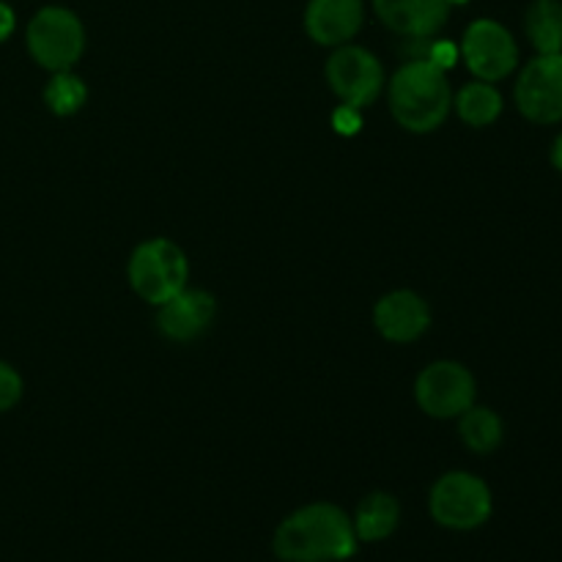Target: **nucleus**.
I'll return each mask as SVG.
<instances>
[{
  "label": "nucleus",
  "instance_id": "1",
  "mask_svg": "<svg viewBox=\"0 0 562 562\" xmlns=\"http://www.w3.org/2000/svg\"><path fill=\"white\" fill-rule=\"evenodd\" d=\"M351 516L340 505L311 503L285 516L272 536L280 562H346L357 554Z\"/></svg>",
  "mask_w": 562,
  "mask_h": 562
},
{
  "label": "nucleus",
  "instance_id": "2",
  "mask_svg": "<svg viewBox=\"0 0 562 562\" xmlns=\"http://www.w3.org/2000/svg\"><path fill=\"white\" fill-rule=\"evenodd\" d=\"M453 110L448 71L431 60H406L390 80V113L412 135L437 132Z\"/></svg>",
  "mask_w": 562,
  "mask_h": 562
},
{
  "label": "nucleus",
  "instance_id": "3",
  "mask_svg": "<svg viewBox=\"0 0 562 562\" xmlns=\"http://www.w3.org/2000/svg\"><path fill=\"white\" fill-rule=\"evenodd\" d=\"M126 278L143 302L159 307L187 289L190 261L176 241L148 239L132 250Z\"/></svg>",
  "mask_w": 562,
  "mask_h": 562
},
{
  "label": "nucleus",
  "instance_id": "4",
  "mask_svg": "<svg viewBox=\"0 0 562 562\" xmlns=\"http://www.w3.org/2000/svg\"><path fill=\"white\" fill-rule=\"evenodd\" d=\"M428 514L439 527L453 532H472L494 514L492 488L472 472H445L428 494Z\"/></svg>",
  "mask_w": 562,
  "mask_h": 562
},
{
  "label": "nucleus",
  "instance_id": "5",
  "mask_svg": "<svg viewBox=\"0 0 562 562\" xmlns=\"http://www.w3.org/2000/svg\"><path fill=\"white\" fill-rule=\"evenodd\" d=\"M31 58L47 71H69L86 53V25L66 5H44L25 27Z\"/></svg>",
  "mask_w": 562,
  "mask_h": 562
},
{
  "label": "nucleus",
  "instance_id": "6",
  "mask_svg": "<svg viewBox=\"0 0 562 562\" xmlns=\"http://www.w3.org/2000/svg\"><path fill=\"white\" fill-rule=\"evenodd\" d=\"M477 398V382L467 366L456 360H437L420 371L415 382V401L434 420H456Z\"/></svg>",
  "mask_w": 562,
  "mask_h": 562
},
{
  "label": "nucleus",
  "instance_id": "7",
  "mask_svg": "<svg viewBox=\"0 0 562 562\" xmlns=\"http://www.w3.org/2000/svg\"><path fill=\"white\" fill-rule=\"evenodd\" d=\"M324 77L329 82V91L340 99V104L366 110L382 97L384 91V69L376 55L357 44L335 47L327 58Z\"/></svg>",
  "mask_w": 562,
  "mask_h": 562
},
{
  "label": "nucleus",
  "instance_id": "8",
  "mask_svg": "<svg viewBox=\"0 0 562 562\" xmlns=\"http://www.w3.org/2000/svg\"><path fill=\"white\" fill-rule=\"evenodd\" d=\"M461 60L475 75V80L499 82L510 77L519 66V44L514 33L497 20H475L464 31L459 44Z\"/></svg>",
  "mask_w": 562,
  "mask_h": 562
},
{
  "label": "nucleus",
  "instance_id": "9",
  "mask_svg": "<svg viewBox=\"0 0 562 562\" xmlns=\"http://www.w3.org/2000/svg\"><path fill=\"white\" fill-rule=\"evenodd\" d=\"M516 110L530 124L552 126L562 121V53L536 55L521 66L514 88Z\"/></svg>",
  "mask_w": 562,
  "mask_h": 562
},
{
  "label": "nucleus",
  "instance_id": "10",
  "mask_svg": "<svg viewBox=\"0 0 562 562\" xmlns=\"http://www.w3.org/2000/svg\"><path fill=\"white\" fill-rule=\"evenodd\" d=\"M217 316V300L203 289H184L157 307V327L173 344H192L201 338Z\"/></svg>",
  "mask_w": 562,
  "mask_h": 562
},
{
  "label": "nucleus",
  "instance_id": "11",
  "mask_svg": "<svg viewBox=\"0 0 562 562\" xmlns=\"http://www.w3.org/2000/svg\"><path fill=\"white\" fill-rule=\"evenodd\" d=\"M373 324L390 344H415L431 327V311L415 291H390L373 307Z\"/></svg>",
  "mask_w": 562,
  "mask_h": 562
},
{
  "label": "nucleus",
  "instance_id": "12",
  "mask_svg": "<svg viewBox=\"0 0 562 562\" xmlns=\"http://www.w3.org/2000/svg\"><path fill=\"white\" fill-rule=\"evenodd\" d=\"M453 5L448 0H373L379 22L404 38H434Z\"/></svg>",
  "mask_w": 562,
  "mask_h": 562
},
{
  "label": "nucleus",
  "instance_id": "13",
  "mask_svg": "<svg viewBox=\"0 0 562 562\" xmlns=\"http://www.w3.org/2000/svg\"><path fill=\"white\" fill-rule=\"evenodd\" d=\"M366 20L362 0H311L305 9V31L318 47H344L360 33Z\"/></svg>",
  "mask_w": 562,
  "mask_h": 562
},
{
  "label": "nucleus",
  "instance_id": "14",
  "mask_svg": "<svg viewBox=\"0 0 562 562\" xmlns=\"http://www.w3.org/2000/svg\"><path fill=\"white\" fill-rule=\"evenodd\" d=\"M351 525H355L360 543L387 541L401 525L398 499L387 492H371L368 497L360 499L355 516H351Z\"/></svg>",
  "mask_w": 562,
  "mask_h": 562
},
{
  "label": "nucleus",
  "instance_id": "15",
  "mask_svg": "<svg viewBox=\"0 0 562 562\" xmlns=\"http://www.w3.org/2000/svg\"><path fill=\"white\" fill-rule=\"evenodd\" d=\"M453 108L459 113V119L464 121L467 126H475V130H483V126H492L494 121L503 115V93L494 82H467L453 99Z\"/></svg>",
  "mask_w": 562,
  "mask_h": 562
},
{
  "label": "nucleus",
  "instance_id": "16",
  "mask_svg": "<svg viewBox=\"0 0 562 562\" xmlns=\"http://www.w3.org/2000/svg\"><path fill=\"white\" fill-rule=\"evenodd\" d=\"M525 33L536 55L562 53V0H532L525 11Z\"/></svg>",
  "mask_w": 562,
  "mask_h": 562
},
{
  "label": "nucleus",
  "instance_id": "17",
  "mask_svg": "<svg viewBox=\"0 0 562 562\" xmlns=\"http://www.w3.org/2000/svg\"><path fill=\"white\" fill-rule=\"evenodd\" d=\"M459 437L467 450L477 456H492L503 445L505 426L503 417L488 406L472 404L464 415L459 417Z\"/></svg>",
  "mask_w": 562,
  "mask_h": 562
},
{
  "label": "nucleus",
  "instance_id": "18",
  "mask_svg": "<svg viewBox=\"0 0 562 562\" xmlns=\"http://www.w3.org/2000/svg\"><path fill=\"white\" fill-rule=\"evenodd\" d=\"M88 102V86L82 77L75 71H53V77L44 86V104L58 119H69V115L80 113Z\"/></svg>",
  "mask_w": 562,
  "mask_h": 562
},
{
  "label": "nucleus",
  "instance_id": "19",
  "mask_svg": "<svg viewBox=\"0 0 562 562\" xmlns=\"http://www.w3.org/2000/svg\"><path fill=\"white\" fill-rule=\"evenodd\" d=\"M25 393V382H22L20 371L11 362L0 360V415L14 409Z\"/></svg>",
  "mask_w": 562,
  "mask_h": 562
},
{
  "label": "nucleus",
  "instance_id": "20",
  "mask_svg": "<svg viewBox=\"0 0 562 562\" xmlns=\"http://www.w3.org/2000/svg\"><path fill=\"white\" fill-rule=\"evenodd\" d=\"M461 53H459V44H453L450 38H431L428 44V58L434 66H439L442 71H450L456 64H459Z\"/></svg>",
  "mask_w": 562,
  "mask_h": 562
},
{
  "label": "nucleus",
  "instance_id": "21",
  "mask_svg": "<svg viewBox=\"0 0 562 562\" xmlns=\"http://www.w3.org/2000/svg\"><path fill=\"white\" fill-rule=\"evenodd\" d=\"M333 130L344 137H355L362 130V110L349 108V104H338L333 113Z\"/></svg>",
  "mask_w": 562,
  "mask_h": 562
},
{
  "label": "nucleus",
  "instance_id": "22",
  "mask_svg": "<svg viewBox=\"0 0 562 562\" xmlns=\"http://www.w3.org/2000/svg\"><path fill=\"white\" fill-rule=\"evenodd\" d=\"M16 31V14L5 0H0V44L9 42L11 33Z\"/></svg>",
  "mask_w": 562,
  "mask_h": 562
},
{
  "label": "nucleus",
  "instance_id": "23",
  "mask_svg": "<svg viewBox=\"0 0 562 562\" xmlns=\"http://www.w3.org/2000/svg\"><path fill=\"white\" fill-rule=\"evenodd\" d=\"M552 165H554V170H560L562 173V132L554 137V143H552Z\"/></svg>",
  "mask_w": 562,
  "mask_h": 562
},
{
  "label": "nucleus",
  "instance_id": "24",
  "mask_svg": "<svg viewBox=\"0 0 562 562\" xmlns=\"http://www.w3.org/2000/svg\"><path fill=\"white\" fill-rule=\"evenodd\" d=\"M448 3L450 5H467V3H470V0H448Z\"/></svg>",
  "mask_w": 562,
  "mask_h": 562
}]
</instances>
